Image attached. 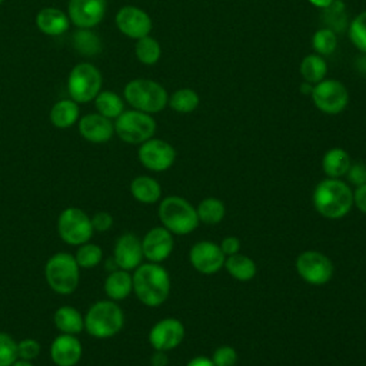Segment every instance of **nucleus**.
Instances as JSON below:
<instances>
[{
  "label": "nucleus",
  "mask_w": 366,
  "mask_h": 366,
  "mask_svg": "<svg viewBox=\"0 0 366 366\" xmlns=\"http://www.w3.org/2000/svg\"><path fill=\"white\" fill-rule=\"evenodd\" d=\"M137 157L147 170L164 172L173 166L176 150L169 142L152 137L139 146Z\"/></svg>",
  "instance_id": "12"
},
{
  "label": "nucleus",
  "mask_w": 366,
  "mask_h": 366,
  "mask_svg": "<svg viewBox=\"0 0 366 366\" xmlns=\"http://www.w3.org/2000/svg\"><path fill=\"white\" fill-rule=\"evenodd\" d=\"M57 233L70 246H80L90 242L94 230L90 216L79 207H66L57 217Z\"/></svg>",
  "instance_id": "9"
},
{
  "label": "nucleus",
  "mask_w": 366,
  "mask_h": 366,
  "mask_svg": "<svg viewBox=\"0 0 366 366\" xmlns=\"http://www.w3.org/2000/svg\"><path fill=\"white\" fill-rule=\"evenodd\" d=\"M97 113L107 119H117L124 112V103L119 94L110 90H100L94 97Z\"/></svg>",
  "instance_id": "31"
},
{
  "label": "nucleus",
  "mask_w": 366,
  "mask_h": 366,
  "mask_svg": "<svg viewBox=\"0 0 366 366\" xmlns=\"http://www.w3.org/2000/svg\"><path fill=\"white\" fill-rule=\"evenodd\" d=\"M196 212L199 222L204 224H217L223 220L226 214V207L220 199L206 197L197 204Z\"/></svg>",
  "instance_id": "32"
},
{
  "label": "nucleus",
  "mask_w": 366,
  "mask_h": 366,
  "mask_svg": "<svg viewBox=\"0 0 366 366\" xmlns=\"http://www.w3.org/2000/svg\"><path fill=\"white\" fill-rule=\"evenodd\" d=\"M103 77L96 66L92 63L76 64L67 79V90L70 99L76 103H89L102 90Z\"/></svg>",
  "instance_id": "8"
},
{
  "label": "nucleus",
  "mask_w": 366,
  "mask_h": 366,
  "mask_svg": "<svg viewBox=\"0 0 366 366\" xmlns=\"http://www.w3.org/2000/svg\"><path fill=\"white\" fill-rule=\"evenodd\" d=\"M130 193L139 203L153 204L160 200L162 187L150 176H137L130 182Z\"/></svg>",
  "instance_id": "24"
},
{
  "label": "nucleus",
  "mask_w": 366,
  "mask_h": 366,
  "mask_svg": "<svg viewBox=\"0 0 366 366\" xmlns=\"http://www.w3.org/2000/svg\"><path fill=\"white\" fill-rule=\"evenodd\" d=\"M363 63H365V69H366V56H363Z\"/></svg>",
  "instance_id": "50"
},
{
  "label": "nucleus",
  "mask_w": 366,
  "mask_h": 366,
  "mask_svg": "<svg viewBox=\"0 0 366 366\" xmlns=\"http://www.w3.org/2000/svg\"><path fill=\"white\" fill-rule=\"evenodd\" d=\"M79 133L90 143H106L114 134V123L100 113H89L80 117Z\"/></svg>",
  "instance_id": "20"
},
{
  "label": "nucleus",
  "mask_w": 366,
  "mask_h": 366,
  "mask_svg": "<svg viewBox=\"0 0 366 366\" xmlns=\"http://www.w3.org/2000/svg\"><path fill=\"white\" fill-rule=\"evenodd\" d=\"M47 285L57 295H71L80 280V267L73 254L59 252L50 256L44 264Z\"/></svg>",
  "instance_id": "5"
},
{
  "label": "nucleus",
  "mask_w": 366,
  "mask_h": 366,
  "mask_svg": "<svg viewBox=\"0 0 366 366\" xmlns=\"http://www.w3.org/2000/svg\"><path fill=\"white\" fill-rule=\"evenodd\" d=\"M335 0H309V3L317 9H325L327 7L330 3H333Z\"/></svg>",
  "instance_id": "48"
},
{
  "label": "nucleus",
  "mask_w": 366,
  "mask_h": 366,
  "mask_svg": "<svg viewBox=\"0 0 366 366\" xmlns=\"http://www.w3.org/2000/svg\"><path fill=\"white\" fill-rule=\"evenodd\" d=\"M126 102L136 110L153 114L167 106L169 94L166 89L150 79L130 80L123 90Z\"/></svg>",
  "instance_id": "6"
},
{
  "label": "nucleus",
  "mask_w": 366,
  "mask_h": 366,
  "mask_svg": "<svg viewBox=\"0 0 366 366\" xmlns=\"http://www.w3.org/2000/svg\"><path fill=\"white\" fill-rule=\"evenodd\" d=\"M69 19L79 29L97 26L106 14V0H69Z\"/></svg>",
  "instance_id": "17"
},
{
  "label": "nucleus",
  "mask_w": 366,
  "mask_h": 366,
  "mask_svg": "<svg viewBox=\"0 0 366 366\" xmlns=\"http://www.w3.org/2000/svg\"><path fill=\"white\" fill-rule=\"evenodd\" d=\"M156 120L152 114L132 109L124 110L114 122V133L129 144H142L153 137Z\"/></svg>",
  "instance_id": "7"
},
{
  "label": "nucleus",
  "mask_w": 366,
  "mask_h": 366,
  "mask_svg": "<svg viewBox=\"0 0 366 366\" xmlns=\"http://www.w3.org/2000/svg\"><path fill=\"white\" fill-rule=\"evenodd\" d=\"M214 366H234L237 363V352L229 345L219 346L212 356Z\"/></svg>",
  "instance_id": "39"
},
{
  "label": "nucleus",
  "mask_w": 366,
  "mask_h": 366,
  "mask_svg": "<svg viewBox=\"0 0 366 366\" xmlns=\"http://www.w3.org/2000/svg\"><path fill=\"white\" fill-rule=\"evenodd\" d=\"M313 86H315V84H312V83L303 80V83L300 84V93H302V94H306V96H310V94H312V90H313Z\"/></svg>",
  "instance_id": "47"
},
{
  "label": "nucleus",
  "mask_w": 366,
  "mask_h": 366,
  "mask_svg": "<svg viewBox=\"0 0 366 366\" xmlns=\"http://www.w3.org/2000/svg\"><path fill=\"white\" fill-rule=\"evenodd\" d=\"M184 339V326L179 319L166 317L153 325L149 332V343L154 350L169 352Z\"/></svg>",
  "instance_id": "15"
},
{
  "label": "nucleus",
  "mask_w": 366,
  "mask_h": 366,
  "mask_svg": "<svg viewBox=\"0 0 366 366\" xmlns=\"http://www.w3.org/2000/svg\"><path fill=\"white\" fill-rule=\"evenodd\" d=\"M322 21L326 29H330L336 34L345 31L349 26L345 3L342 0H335L327 7L322 9Z\"/></svg>",
  "instance_id": "29"
},
{
  "label": "nucleus",
  "mask_w": 366,
  "mask_h": 366,
  "mask_svg": "<svg viewBox=\"0 0 366 366\" xmlns=\"http://www.w3.org/2000/svg\"><path fill=\"white\" fill-rule=\"evenodd\" d=\"M11 366H34L31 362L29 360H21V359H17Z\"/></svg>",
  "instance_id": "49"
},
{
  "label": "nucleus",
  "mask_w": 366,
  "mask_h": 366,
  "mask_svg": "<svg viewBox=\"0 0 366 366\" xmlns=\"http://www.w3.org/2000/svg\"><path fill=\"white\" fill-rule=\"evenodd\" d=\"M134 54L140 63L152 66L159 61L162 56V47L156 39L152 36H144L136 41Z\"/></svg>",
  "instance_id": "34"
},
{
  "label": "nucleus",
  "mask_w": 366,
  "mask_h": 366,
  "mask_svg": "<svg viewBox=\"0 0 366 366\" xmlns=\"http://www.w3.org/2000/svg\"><path fill=\"white\" fill-rule=\"evenodd\" d=\"M159 219L172 234H189L199 226L196 209L180 196H167L159 204Z\"/></svg>",
  "instance_id": "4"
},
{
  "label": "nucleus",
  "mask_w": 366,
  "mask_h": 366,
  "mask_svg": "<svg viewBox=\"0 0 366 366\" xmlns=\"http://www.w3.org/2000/svg\"><path fill=\"white\" fill-rule=\"evenodd\" d=\"M313 206L326 219H342L353 206V192L346 182L326 177L313 190Z\"/></svg>",
  "instance_id": "2"
},
{
  "label": "nucleus",
  "mask_w": 366,
  "mask_h": 366,
  "mask_svg": "<svg viewBox=\"0 0 366 366\" xmlns=\"http://www.w3.org/2000/svg\"><path fill=\"white\" fill-rule=\"evenodd\" d=\"M224 269L233 279L239 282H249L257 273V266L254 260L240 253L227 256L224 260Z\"/></svg>",
  "instance_id": "27"
},
{
  "label": "nucleus",
  "mask_w": 366,
  "mask_h": 366,
  "mask_svg": "<svg viewBox=\"0 0 366 366\" xmlns=\"http://www.w3.org/2000/svg\"><path fill=\"white\" fill-rule=\"evenodd\" d=\"M312 47L316 54L320 56H330L337 49V34L330 29L322 27L315 31L312 37Z\"/></svg>",
  "instance_id": "36"
},
{
  "label": "nucleus",
  "mask_w": 366,
  "mask_h": 366,
  "mask_svg": "<svg viewBox=\"0 0 366 366\" xmlns=\"http://www.w3.org/2000/svg\"><path fill=\"white\" fill-rule=\"evenodd\" d=\"M81 355L83 346L76 335L60 333L50 345V359L56 366H76Z\"/></svg>",
  "instance_id": "19"
},
{
  "label": "nucleus",
  "mask_w": 366,
  "mask_h": 366,
  "mask_svg": "<svg viewBox=\"0 0 366 366\" xmlns=\"http://www.w3.org/2000/svg\"><path fill=\"white\" fill-rule=\"evenodd\" d=\"M17 359V342L9 333L0 332V366H11Z\"/></svg>",
  "instance_id": "38"
},
{
  "label": "nucleus",
  "mask_w": 366,
  "mask_h": 366,
  "mask_svg": "<svg viewBox=\"0 0 366 366\" xmlns=\"http://www.w3.org/2000/svg\"><path fill=\"white\" fill-rule=\"evenodd\" d=\"M189 260L199 273L214 274L224 266L226 256L219 244L209 240H202L192 246Z\"/></svg>",
  "instance_id": "13"
},
{
  "label": "nucleus",
  "mask_w": 366,
  "mask_h": 366,
  "mask_svg": "<svg viewBox=\"0 0 366 366\" xmlns=\"http://www.w3.org/2000/svg\"><path fill=\"white\" fill-rule=\"evenodd\" d=\"M124 325V313L114 300H97L84 315V330L96 339L117 335Z\"/></svg>",
  "instance_id": "3"
},
{
  "label": "nucleus",
  "mask_w": 366,
  "mask_h": 366,
  "mask_svg": "<svg viewBox=\"0 0 366 366\" xmlns=\"http://www.w3.org/2000/svg\"><path fill=\"white\" fill-rule=\"evenodd\" d=\"M40 343L36 340V339H31V337H26L20 342H17V355H19V359L21 360H34L39 355H40Z\"/></svg>",
  "instance_id": "40"
},
{
  "label": "nucleus",
  "mask_w": 366,
  "mask_h": 366,
  "mask_svg": "<svg viewBox=\"0 0 366 366\" xmlns=\"http://www.w3.org/2000/svg\"><path fill=\"white\" fill-rule=\"evenodd\" d=\"M186 366H214L210 357L206 356H196L192 360H189V363Z\"/></svg>",
  "instance_id": "46"
},
{
  "label": "nucleus",
  "mask_w": 366,
  "mask_h": 366,
  "mask_svg": "<svg viewBox=\"0 0 366 366\" xmlns=\"http://www.w3.org/2000/svg\"><path fill=\"white\" fill-rule=\"evenodd\" d=\"M353 204L366 214V184L357 186L353 192Z\"/></svg>",
  "instance_id": "44"
},
{
  "label": "nucleus",
  "mask_w": 366,
  "mask_h": 366,
  "mask_svg": "<svg viewBox=\"0 0 366 366\" xmlns=\"http://www.w3.org/2000/svg\"><path fill=\"white\" fill-rule=\"evenodd\" d=\"M114 20L120 33L134 40L149 36L153 27L150 16L136 6H123L116 13Z\"/></svg>",
  "instance_id": "14"
},
{
  "label": "nucleus",
  "mask_w": 366,
  "mask_h": 366,
  "mask_svg": "<svg viewBox=\"0 0 366 366\" xmlns=\"http://www.w3.org/2000/svg\"><path fill=\"white\" fill-rule=\"evenodd\" d=\"M310 97L316 109L325 114H339L349 104V92L346 86L336 79H323L316 83Z\"/></svg>",
  "instance_id": "10"
},
{
  "label": "nucleus",
  "mask_w": 366,
  "mask_h": 366,
  "mask_svg": "<svg viewBox=\"0 0 366 366\" xmlns=\"http://www.w3.org/2000/svg\"><path fill=\"white\" fill-rule=\"evenodd\" d=\"M346 176H347V180L352 184H355L356 187L362 186V184H366V164L362 163V162L352 163Z\"/></svg>",
  "instance_id": "41"
},
{
  "label": "nucleus",
  "mask_w": 366,
  "mask_h": 366,
  "mask_svg": "<svg viewBox=\"0 0 366 366\" xmlns=\"http://www.w3.org/2000/svg\"><path fill=\"white\" fill-rule=\"evenodd\" d=\"M1 3H3V0H0V4H1Z\"/></svg>",
  "instance_id": "51"
},
{
  "label": "nucleus",
  "mask_w": 366,
  "mask_h": 366,
  "mask_svg": "<svg viewBox=\"0 0 366 366\" xmlns=\"http://www.w3.org/2000/svg\"><path fill=\"white\" fill-rule=\"evenodd\" d=\"M347 36L352 44L366 54V10L360 11L347 26Z\"/></svg>",
  "instance_id": "37"
},
{
  "label": "nucleus",
  "mask_w": 366,
  "mask_h": 366,
  "mask_svg": "<svg viewBox=\"0 0 366 366\" xmlns=\"http://www.w3.org/2000/svg\"><path fill=\"white\" fill-rule=\"evenodd\" d=\"M113 260L119 269L134 270L143 260L142 240L133 233H123L114 243Z\"/></svg>",
  "instance_id": "18"
},
{
  "label": "nucleus",
  "mask_w": 366,
  "mask_h": 366,
  "mask_svg": "<svg viewBox=\"0 0 366 366\" xmlns=\"http://www.w3.org/2000/svg\"><path fill=\"white\" fill-rule=\"evenodd\" d=\"M79 103L71 99L59 100L50 110V122L57 129L71 127L76 122H79Z\"/></svg>",
  "instance_id": "26"
},
{
  "label": "nucleus",
  "mask_w": 366,
  "mask_h": 366,
  "mask_svg": "<svg viewBox=\"0 0 366 366\" xmlns=\"http://www.w3.org/2000/svg\"><path fill=\"white\" fill-rule=\"evenodd\" d=\"M53 323L60 333L77 335L84 330V316L73 306H60L53 315Z\"/></svg>",
  "instance_id": "25"
},
{
  "label": "nucleus",
  "mask_w": 366,
  "mask_h": 366,
  "mask_svg": "<svg viewBox=\"0 0 366 366\" xmlns=\"http://www.w3.org/2000/svg\"><path fill=\"white\" fill-rule=\"evenodd\" d=\"M39 30L47 36H60L69 30V16L56 7H44L36 16Z\"/></svg>",
  "instance_id": "21"
},
{
  "label": "nucleus",
  "mask_w": 366,
  "mask_h": 366,
  "mask_svg": "<svg viewBox=\"0 0 366 366\" xmlns=\"http://www.w3.org/2000/svg\"><path fill=\"white\" fill-rule=\"evenodd\" d=\"M300 76L305 81H309L312 84H316L322 81L326 77L327 73V63L323 56L312 53L302 59L299 66Z\"/></svg>",
  "instance_id": "28"
},
{
  "label": "nucleus",
  "mask_w": 366,
  "mask_h": 366,
  "mask_svg": "<svg viewBox=\"0 0 366 366\" xmlns=\"http://www.w3.org/2000/svg\"><path fill=\"white\" fill-rule=\"evenodd\" d=\"M74 259L81 269H93L103 260V250L96 243H83L77 247Z\"/></svg>",
  "instance_id": "35"
},
{
  "label": "nucleus",
  "mask_w": 366,
  "mask_h": 366,
  "mask_svg": "<svg viewBox=\"0 0 366 366\" xmlns=\"http://www.w3.org/2000/svg\"><path fill=\"white\" fill-rule=\"evenodd\" d=\"M350 164V156L342 147L329 149L322 157V170L327 177L340 179L342 176H346Z\"/></svg>",
  "instance_id": "23"
},
{
  "label": "nucleus",
  "mask_w": 366,
  "mask_h": 366,
  "mask_svg": "<svg viewBox=\"0 0 366 366\" xmlns=\"http://www.w3.org/2000/svg\"><path fill=\"white\" fill-rule=\"evenodd\" d=\"M136 297L149 307H157L166 302L170 293L169 273L160 263H143L132 274Z\"/></svg>",
  "instance_id": "1"
},
{
  "label": "nucleus",
  "mask_w": 366,
  "mask_h": 366,
  "mask_svg": "<svg viewBox=\"0 0 366 366\" xmlns=\"http://www.w3.org/2000/svg\"><path fill=\"white\" fill-rule=\"evenodd\" d=\"M296 270L306 283L313 286L326 285L335 272L332 260L316 250L302 252L296 259Z\"/></svg>",
  "instance_id": "11"
},
{
  "label": "nucleus",
  "mask_w": 366,
  "mask_h": 366,
  "mask_svg": "<svg viewBox=\"0 0 366 366\" xmlns=\"http://www.w3.org/2000/svg\"><path fill=\"white\" fill-rule=\"evenodd\" d=\"M173 234L163 226L150 229L142 239L143 257L152 263L164 262L173 252Z\"/></svg>",
  "instance_id": "16"
},
{
  "label": "nucleus",
  "mask_w": 366,
  "mask_h": 366,
  "mask_svg": "<svg viewBox=\"0 0 366 366\" xmlns=\"http://www.w3.org/2000/svg\"><path fill=\"white\" fill-rule=\"evenodd\" d=\"M104 293L110 300H123L133 292V279L127 270L114 269L104 279Z\"/></svg>",
  "instance_id": "22"
},
{
  "label": "nucleus",
  "mask_w": 366,
  "mask_h": 366,
  "mask_svg": "<svg viewBox=\"0 0 366 366\" xmlns=\"http://www.w3.org/2000/svg\"><path fill=\"white\" fill-rule=\"evenodd\" d=\"M199 103H200L199 94L189 87L177 89L176 92L172 93V96H169V100H167V104L170 106V109L177 113H192L197 109Z\"/></svg>",
  "instance_id": "33"
},
{
  "label": "nucleus",
  "mask_w": 366,
  "mask_h": 366,
  "mask_svg": "<svg viewBox=\"0 0 366 366\" xmlns=\"http://www.w3.org/2000/svg\"><path fill=\"white\" fill-rule=\"evenodd\" d=\"M71 44L77 53L86 57L96 56L102 51V40L90 29H79L77 31H74L71 37Z\"/></svg>",
  "instance_id": "30"
},
{
  "label": "nucleus",
  "mask_w": 366,
  "mask_h": 366,
  "mask_svg": "<svg viewBox=\"0 0 366 366\" xmlns=\"http://www.w3.org/2000/svg\"><path fill=\"white\" fill-rule=\"evenodd\" d=\"M219 246H220L222 252L224 253V256L227 257V256L239 253V250H240V240L237 237H234V236H227V237H224L222 240V243Z\"/></svg>",
  "instance_id": "43"
},
{
  "label": "nucleus",
  "mask_w": 366,
  "mask_h": 366,
  "mask_svg": "<svg viewBox=\"0 0 366 366\" xmlns=\"http://www.w3.org/2000/svg\"><path fill=\"white\" fill-rule=\"evenodd\" d=\"M152 366H167V355L163 350H154L150 357Z\"/></svg>",
  "instance_id": "45"
},
{
  "label": "nucleus",
  "mask_w": 366,
  "mask_h": 366,
  "mask_svg": "<svg viewBox=\"0 0 366 366\" xmlns=\"http://www.w3.org/2000/svg\"><path fill=\"white\" fill-rule=\"evenodd\" d=\"M90 219L94 232H107L113 224V216L109 212H96Z\"/></svg>",
  "instance_id": "42"
}]
</instances>
